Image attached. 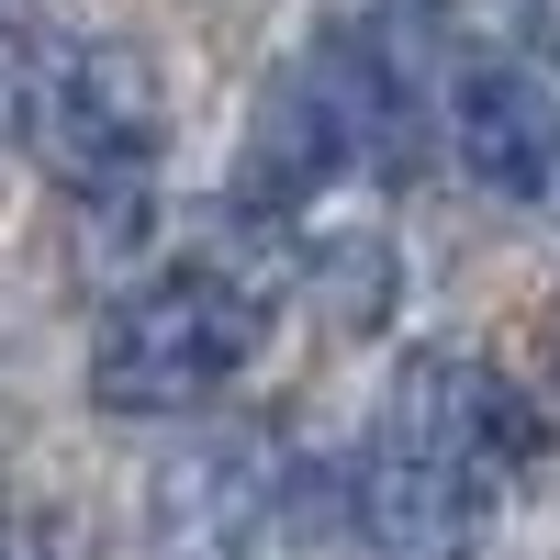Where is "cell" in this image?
Listing matches in <instances>:
<instances>
[{"label": "cell", "mask_w": 560, "mask_h": 560, "mask_svg": "<svg viewBox=\"0 0 560 560\" xmlns=\"http://www.w3.org/2000/svg\"><path fill=\"white\" fill-rule=\"evenodd\" d=\"M448 147L504 213H560V90L516 57H471L448 79Z\"/></svg>", "instance_id": "obj_5"}, {"label": "cell", "mask_w": 560, "mask_h": 560, "mask_svg": "<svg viewBox=\"0 0 560 560\" xmlns=\"http://www.w3.org/2000/svg\"><path fill=\"white\" fill-rule=\"evenodd\" d=\"M325 493L337 482L258 427H213L158 471V560H269L280 538H325Z\"/></svg>", "instance_id": "obj_4"}, {"label": "cell", "mask_w": 560, "mask_h": 560, "mask_svg": "<svg viewBox=\"0 0 560 560\" xmlns=\"http://www.w3.org/2000/svg\"><path fill=\"white\" fill-rule=\"evenodd\" d=\"M538 459V415L471 348H415L382 393L359 471L337 482V527L370 560H471L504 482Z\"/></svg>", "instance_id": "obj_1"}, {"label": "cell", "mask_w": 560, "mask_h": 560, "mask_svg": "<svg viewBox=\"0 0 560 560\" xmlns=\"http://www.w3.org/2000/svg\"><path fill=\"white\" fill-rule=\"evenodd\" d=\"M269 337V280L236 258H179L158 280L113 292L90 337V404L102 415H191L213 404Z\"/></svg>", "instance_id": "obj_2"}, {"label": "cell", "mask_w": 560, "mask_h": 560, "mask_svg": "<svg viewBox=\"0 0 560 560\" xmlns=\"http://www.w3.org/2000/svg\"><path fill=\"white\" fill-rule=\"evenodd\" d=\"M0 560H57L45 538H23V527H0Z\"/></svg>", "instance_id": "obj_6"}, {"label": "cell", "mask_w": 560, "mask_h": 560, "mask_svg": "<svg viewBox=\"0 0 560 560\" xmlns=\"http://www.w3.org/2000/svg\"><path fill=\"white\" fill-rule=\"evenodd\" d=\"M12 124L45 179H68V191H135V179L158 168L168 147V79L135 57L113 34H57L12 57Z\"/></svg>", "instance_id": "obj_3"}, {"label": "cell", "mask_w": 560, "mask_h": 560, "mask_svg": "<svg viewBox=\"0 0 560 560\" xmlns=\"http://www.w3.org/2000/svg\"><path fill=\"white\" fill-rule=\"evenodd\" d=\"M0 113H12V45H0Z\"/></svg>", "instance_id": "obj_7"}]
</instances>
